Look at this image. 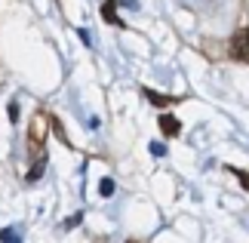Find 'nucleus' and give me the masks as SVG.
<instances>
[{
  "mask_svg": "<svg viewBox=\"0 0 249 243\" xmlns=\"http://www.w3.org/2000/svg\"><path fill=\"white\" fill-rule=\"evenodd\" d=\"M228 56H231L234 62H243L249 65V31L240 28V31H234V37L228 40Z\"/></svg>",
  "mask_w": 249,
  "mask_h": 243,
  "instance_id": "nucleus-1",
  "label": "nucleus"
},
{
  "mask_svg": "<svg viewBox=\"0 0 249 243\" xmlns=\"http://www.w3.org/2000/svg\"><path fill=\"white\" fill-rule=\"evenodd\" d=\"M160 132H163L166 139H172V135L181 132V123L172 117V114H160Z\"/></svg>",
  "mask_w": 249,
  "mask_h": 243,
  "instance_id": "nucleus-2",
  "label": "nucleus"
},
{
  "mask_svg": "<svg viewBox=\"0 0 249 243\" xmlns=\"http://www.w3.org/2000/svg\"><path fill=\"white\" fill-rule=\"evenodd\" d=\"M145 95H148V102H151V105H157V108H166V105L176 102L172 95H160V93H154V90H145Z\"/></svg>",
  "mask_w": 249,
  "mask_h": 243,
  "instance_id": "nucleus-3",
  "label": "nucleus"
},
{
  "mask_svg": "<svg viewBox=\"0 0 249 243\" xmlns=\"http://www.w3.org/2000/svg\"><path fill=\"white\" fill-rule=\"evenodd\" d=\"M43 172H46V157H43V154H40V157L34 160V167H31V172H28V182H37V179L43 176Z\"/></svg>",
  "mask_w": 249,
  "mask_h": 243,
  "instance_id": "nucleus-4",
  "label": "nucleus"
},
{
  "mask_svg": "<svg viewBox=\"0 0 249 243\" xmlns=\"http://www.w3.org/2000/svg\"><path fill=\"white\" fill-rule=\"evenodd\" d=\"M114 188H117V185H114V179H102V182H99V194H102V197H111Z\"/></svg>",
  "mask_w": 249,
  "mask_h": 243,
  "instance_id": "nucleus-5",
  "label": "nucleus"
},
{
  "mask_svg": "<svg viewBox=\"0 0 249 243\" xmlns=\"http://www.w3.org/2000/svg\"><path fill=\"white\" fill-rule=\"evenodd\" d=\"M105 19H108L111 25H117V22H120V19L114 16V0H105Z\"/></svg>",
  "mask_w": 249,
  "mask_h": 243,
  "instance_id": "nucleus-6",
  "label": "nucleus"
},
{
  "mask_svg": "<svg viewBox=\"0 0 249 243\" xmlns=\"http://www.w3.org/2000/svg\"><path fill=\"white\" fill-rule=\"evenodd\" d=\"M0 240H3V243H18V237H16L13 228H3V231H0Z\"/></svg>",
  "mask_w": 249,
  "mask_h": 243,
  "instance_id": "nucleus-7",
  "label": "nucleus"
},
{
  "mask_svg": "<svg viewBox=\"0 0 249 243\" xmlns=\"http://www.w3.org/2000/svg\"><path fill=\"white\" fill-rule=\"evenodd\" d=\"M228 169H231V172H234V176H237V179H240V185H243V188L249 191V176H246V172H243V169H237V167H228Z\"/></svg>",
  "mask_w": 249,
  "mask_h": 243,
  "instance_id": "nucleus-8",
  "label": "nucleus"
},
{
  "mask_svg": "<svg viewBox=\"0 0 249 243\" xmlns=\"http://www.w3.org/2000/svg\"><path fill=\"white\" fill-rule=\"evenodd\" d=\"M151 154H154V157H166V145H160V142H151Z\"/></svg>",
  "mask_w": 249,
  "mask_h": 243,
  "instance_id": "nucleus-9",
  "label": "nucleus"
},
{
  "mask_svg": "<svg viewBox=\"0 0 249 243\" xmlns=\"http://www.w3.org/2000/svg\"><path fill=\"white\" fill-rule=\"evenodd\" d=\"M9 120H13V123L18 120V105L16 102H9Z\"/></svg>",
  "mask_w": 249,
  "mask_h": 243,
  "instance_id": "nucleus-10",
  "label": "nucleus"
}]
</instances>
